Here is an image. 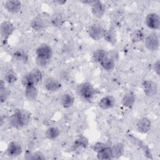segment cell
<instances>
[{
    "label": "cell",
    "instance_id": "16",
    "mask_svg": "<svg viewBox=\"0 0 160 160\" xmlns=\"http://www.w3.org/2000/svg\"><path fill=\"white\" fill-rule=\"evenodd\" d=\"M31 26L34 30L39 31L44 29L46 27L47 22L46 19L42 17L36 16L31 20Z\"/></svg>",
    "mask_w": 160,
    "mask_h": 160
},
{
    "label": "cell",
    "instance_id": "8",
    "mask_svg": "<svg viewBox=\"0 0 160 160\" xmlns=\"http://www.w3.org/2000/svg\"><path fill=\"white\" fill-rule=\"evenodd\" d=\"M90 5L91 6V11L94 16L97 18H100L104 15L106 11V7L101 1H92Z\"/></svg>",
    "mask_w": 160,
    "mask_h": 160
},
{
    "label": "cell",
    "instance_id": "17",
    "mask_svg": "<svg viewBox=\"0 0 160 160\" xmlns=\"http://www.w3.org/2000/svg\"><path fill=\"white\" fill-rule=\"evenodd\" d=\"M129 136V139L132 141H133L136 144H137V146H139V148H141L142 149V151L144 152V154L150 159H152V154L151 152L150 149H149V148L142 142L141 141L140 139L132 136Z\"/></svg>",
    "mask_w": 160,
    "mask_h": 160
},
{
    "label": "cell",
    "instance_id": "34",
    "mask_svg": "<svg viewBox=\"0 0 160 160\" xmlns=\"http://www.w3.org/2000/svg\"><path fill=\"white\" fill-rule=\"evenodd\" d=\"M31 156H32L30 158L33 159H45V157L40 151H36L34 153H33Z\"/></svg>",
    "mask_w": 160,
    "mask_h": 160
},
{
    "label": "cell",
    "instance_id": "19",
    "mask_svg": "<svg viewBox=\"0 0 160 160\" xmlns=\"http://www.w3.org/2000/svg\"><path fill=\"white\" fill-rule=\"evenodd\" d=\"M135 102V96L131 92H127L122 98V104L128 108H131L132 107Z\"/></svg>",
    "mask_w": 160,
    "mask_h": 160
},
{
    "label": "cell",
    "instance_id": "26",
    "mask_svg": "<svg viewBox=\"0 0 160 160\" xmlns=\"http://www.w3.org/2000/svg\"><path fill=\"white\" fill-rule=\"evenodd\" d=\"M88 139L84 137V136H81L78 138L73 143L72 148L74 149H76L77 148H86L88 146Z\"/></svg>",
    "mask_w": 160,
    "mask_h": 160
},
{
    "label": "cell",
    "instance_id": "27",
    "mask_svg": "<svg viewBox=\"0 0 160 160\" xmlns=\"http://www.w3.org/2000/svg\"><path fill=\"white\" fill-rule=\"evenodd\" d=\"M4 78V81H6L8 84H13L18 79V77L16 72L12 69L8 70L5 73Z\"/></svg>",
    "mask_w": 160,
    "mask_h": 160
},
{
    "label": "cell",
    "instance_id": "25",
    "mask_svg": "<svg viewBox=\"0 0 160 160\" xmlns=\"http://www.w3.org/2000/svg\"><path fill=\"white\" fill-rule=\"evenodd\" d=\"M60 134L59 129L56 127H50L48 128L45 132V136L47 139L53 140L57 138Z\"/></svg>",
    "mask_w": 160,
    "mask_h": 160
},
{
    "label": "cell",
    "instance_id": "20",
    "mask_svg": "<svg viewBox=\"0 0 160 160\" xmlns=\"http://www.w3.org/2000/svg\"><path fill=\"white\" fill-rule=\"evenodd\" d=\"M61 103L65 108H68L72 106L74 102V97L70 93H66L61 98Z\"/></svg>",
    "mask_w": 160,
    "mask_h": 160
},
{
    "label": "cell",
    "instance_id": "1",
    "mask_svg": "<svg viewBox=\"0 0 160 160\" xmlns=\"http://www.w3.org/2000/svg\"><path fill=\"white\" fill-rule=\"evenodd\" d=\"M31 116L26 109H18L9 118L11 125L15 128H21L26 126L30 121Z\"/></svg>",
    "mask_w": 160,
    "mask_h": 160
},
{
    "label": "cell",
    "instance_id": "5",
    "mask_svg": "<svg viewBox=\"0 0 160 160\" xmlns=\"http://www.w3.org/2000/svg\"><path fill=\"white\" fill-rule=\"evenodd\" d=\"M106 30L99 24H92L88 30L89 36L94 41H98L104 38Z\"/></svg>",
    "mask_w": 160,
    "mask_h": 160
},
{
    "label": "cell",
    "instance_id": "10",
    "mask_svg": "<svg viewBox=\"0 0 160 160\" xmlns=\"http://www.w3.org/2000/svg\"><path fill=\"white\" fill-rule=\"evenodd\" d=\"M22 147L19 143L16 141L10 142L6 149V154L9 157H17L21 154Z\"/></svg>",
    "mask_w": 160,
    "mask_h": 160
},
{
    "label": "cell",
    "instance_id": "24",
    "mask_svg": "<svg viewBox=\"0 0 160 160\" xmlns=\"http://www.w3.org/2000/svg\"><path fill=\"white\" fill-rule=\"evenodd\" d=\"M113 158H119L124 153V146L121 142H118L111 148Z\"/></svg>",
    "mask_w": 160,
    "mask_h": 160
},
{
    "label": "cell",
    "instance_id": "23",
    "mask_svg": "<svg viewBox=\"0 0 160 160\" xmlns=\"http://www.w3.org/2000/svg\"><path fill=\"white\" fill-rule=\"evenodd\" d=\"M104 39L111 44H114L116 42V34L114 28H109L108 30L106 31L104 36Z\"/></svg>",
    "mask_w": 160,
    "mask_h": 160
},
{
    "label": "cell",
    "instance_id": "3",
    "mask_svg": "<svg viewBox=\"0 0 160 160\" xmlns=\"http://www.w3.org/2000/svg\"><path fill=\"white\" fill-rule=\"evenodd\" d=\"M76 91L78 94L86 101L91 100L95 94L94 88L89 82H84L79 84L76 88Z\"/></svg>",
    "mask_w": 160,
    "mask_h": 160
},
{
    "label": "cell",
    "instance_id": "18",
    "mask_svg": "<svg viewBox=\"0 0 160 160\" xmlns=\"http://www.w3.org/2000/svg\"><path fill=\"white\" fill-rule=\"evenodd\" d=\"M97 158L99 159L108 160L113 159L112 149L109 146H106L97 152Z\"/></svg>",
    "mask_w": 160,
    "mask_h": 160
},
{
    "label": "cell",
    "instance_id": "33",
    "mask_svg": "<svg viewBox=\"0 0 160 160\" xmlns=\"http://www.w3.org/2000/svg\"><path fill=\"white\" fill-rule=\"evenodd\" d=\"M143 38H144L143 33L139 31H137L134 32L132 34V39L135 42L141 41L143 39Z\"/></svg>",
    "mask_w": 160,
    "mask_h": 160
},
{
    "label": "cell",
    "instance_id": "29",
    "mask_svg": "<svg viewBox=\"0 0 160 160\" xmlns=\"http://www.w3.org/2000/svg\"><path fill=\"white\" fill-rule=\"evenodd\" d=\"M51 22L54 26H60L64 22V19L60 13L54 14L51 18Z\"/></svg>",
    "mask_w": 160,
    "mask_h": 160
},
{
    "label": "cell",
    "instance_id": "21",
    "mask_svg": "<svg viewBox=\"0 0 160 160\" xmlns=\"http://www.w3.org/2000/svg\"><path fill=\"white\" fill-rule=\"evenodd\" d=\"M24 94L26 98L31 101L36 99L38 95V91L34 85H30L25 87Z\"/></svg>",
    "mask_w": 160,
    "mask_h": 160
},
{
    "label": "cell",
    "instance_id": "14",
    "mask_svg": "<svg viewBox=\"0 0 160 160\" xmlns=\"http://www.w3.org/2000/svg\"><path fill=\"white\" fill-rule=\"evenodd\" d=\"M136 127L139 132L141 133H147L149 131L151 127V122L147 118H142L139 119L137 123Z\"/></svg>",
    "mask_w": 160,
    "mask_h": 160
},
{
    "label": "cell",
    "instance_id": "32",
    "mask_svg": "<svg viewBox=\"0 0 160 160\" xmlns=\"http://www.w3.org/2000/svg\"><path fill=\"white\" fill-rule=\"evenodd\" d=\"M49 62V60L42 58H39L36 56V63L37 64L38 66H40V67H44L46 66L48 63Z\"/></svg>",
    "mask_w": 160,
    "mask_h": 160
},
{
    "label": "cell",
    "instance_id": "7",
    "mask_svg": "<svg viewBox=\"0 0 160 160\" xmlns=\"http://www.w3.org/2000/svg\"><path fill=\"white\" fill-rule=\"evenodd\" d=\"M144 44L150 51H156L159 48V38L155 33H151L144 38Z\"/></svg>",
    "mask_w": 160,
    "mask_h": 160
},
{
    "label": "cell",
    "instance_id": "4",
    "mask_svg": "<svg viewBox=\"0 0 160 160\" xmlns=\"http://www.w3.org/2000/svg\"><path fill=\"white\" fill-rule=\"evenodd\" d=\"M1 35L2 39V42L4 44L7 43V41L11 35L15 30V27L12 22L9 21H5L1 24Z\"/></svg>",
    "mask_w": 160,
    "mask_h": 160
},
{
    "label": "cell",
    "instance_id": "22",
    "mask_svg": "<svg viewBox=\"0 0 160 160\" xmlns=\"http://www.w3.org/2000/svg\"><path fill=\"white\" fill-rule=\"evenodd\" d=\"M108 57V52L102 49H99L96 50L92 54L93 60L99 63Z\"/></svg>",
    "mask_w": 160,
    "mask_h": 160
},
{
    "label": "cell",
    "instance_id": "15",
    "mask_svg": "<svg viewBox=\"0 0 160 160\" xmlns=\"http://www.w3.org/2000/svg\"><path fill=\"white\" fill-rule=\"evenodd\" d=\"M4 8L9 12L17 13L21 8V2L18 0H9L4 2Z\"/></svg>",
    "mask_w": 160,
    "mask_h": 160
},
{
    "label": "cell",
    "instance_id": "30",
    "mask_svg": "<svg viewBox=\"0 0 160 160\" xmlns=\"http://www.w3.org/2000/svg\"><path fill=\"white\" fill-rule=\"evenodd\" d=\"M8 96V91L5 88V81L1 80L0 82V99L1 102H3L7 99Z\"/></svg>",
    "mask_w": 160,
    "mask_h": 160
},
{
    "label": "cell",
    "instance_id": "35",
    "mask_svg": "<svg viewBox=\"0 0 160 160\" xmlns=\"http://www.w3.org/2000/svg\"><path fill=\"white\" fill-rule=\"evenodd\" d=\"M160 64H159V61H157L156 62H154V65H153V69L154 70L155 72L157 74L158 76H159V69H160Z\"/></svg>",
    "mask_w": 160,
    "mask_h": 160
},
{
    "label": "cell",
    "instance_id": "11",
    "mask_svg": "<svg viewBox=\"0 0 160 160\" xmlns=\"http://www.w3.org/2000/svg\"><path fill=\"white\" fill-rule=\"evenodd\" d=\"M142 89L147 96L152 97L156 94L158 91V88L156 84L151 80H145L143 81Z\"/></svg>",
    "mask_w": 160,
    "mask_h": 160
},
{
    "label": "cell",
    "instance_id": "13",
    "mask_svg": "<svg viewBox=\"0 0 160 160\" xmlns=\"http://www.w3.org/2000/svg\"><path fill=\"white\" fill-rule=\"evenodd\" d=\"M115 103V98L113 96L109 95L102 98L98 102V106L101 109L106 110L112 108L114 106Z\"/></svg>",
    "mask_w": 160,
    "mask_h": 160
},
{
    "label": "cell",
    "instance_id": "2",
    "mask_svg": "<svg viewBox=\"0 0 160 160\" xmlns=\"http://www.w3.org/2000/svg\"><path fill=\"white\" fill-rule=\"evenodd\" d=\"M42 78V72L37 68L33 69L30 72L26 74L22 78V84L25 87L30 85H36Z\"/></svg>",
    "mask_w": 160,
    "mask_h": 160
},
{
    "label": "cell",
    "instance_id": "31",
    "mask_svg": "<svg viewBox=\"0 0 160 160\" xmlns=\"http://www.w3.org/2000/svg\"><path fill=\"white\" fill-rule=\"evenodd\" d=\"M106 146V145L104 143L101 142H97L92 146L91 148L94 152H96L97 153L98 152L101 151L102 149H103Z\"/></svg>",
    "mask_w": 160,
    "mask_h": 160
},
{
    "label": "cell",
    "instance_id": "28",
    "mask_svg": "<svg viewBox=\"0 0 160 160\" xmlns=\"http://www.w3.org/2000/svg\"><path fill=\"white\" fill-rule=\"evenodd\" d=\"M100 64L103 69H104L106 71H109L113 70L115 67L114 61L112 59H111L108 57L106 58V59H104L103 61H102L100 62Z\"/></svg>",
    "mask_w": 160,
    "mask_h": 160
},
{
    "label": "cell",
    "instance_id": "6",
    "mask_svg": "<svg viewBox=\"0 0 160 160\" xmlns=\"http://www.w3.org/2000/svg\"><path fill=\"white\" fill-rule=\"evenodd\" d=\"M146 26L151 29L157 30L160 26V18L159 15L155 12L148 14L145 19Z\"/></svg>",
    "mask_w": 160,
    "mask_h": 160
},
{
    "label": "cell",
    "instance_id": "36",
    "mask_svg": "<svg viewBox=\"0 0 160 160\" xmlns=\"http://www.w3.org/2000/svg\"><path fill=\"white\" fill-rule=\"evenodd\" d=\"M58 4H64V3H66V1H56Z\"/></svg>",
    "mask_w": 160,
    "mask_h": 160
},
{
    "label": "cell",
    "instance_id": "12",
    "mask_svg": "<svg viewBox=\"0 0 160 160\" xmlns=\"http://www.w3.org/2000/svg\"><path fill=\"white\" fill-rule=\"evenodd\" d=\"M44 87L48 91L55 92L61 88V84L56 79L54 78H48L44 81Z\"/></svg>",
    "mask_w": 160,
    "mask_h": 160
},
{
    "label": "cell",
    "instance_id": "9",
    "mask_svg": "<svg viewBox=\"0 0 160 160\" xmlns=\"http://www.w3.org/2000/svg\"><path fill=\"white\" fill-rule=\"evenodd\" d=\"M36 53V56L49 60L52 56V51L51 48L49 45L46 44H42L38 47Z\"/></svg>",
    "mask_w": 160,
    "mask_h": 160
}]
</instances>
